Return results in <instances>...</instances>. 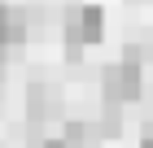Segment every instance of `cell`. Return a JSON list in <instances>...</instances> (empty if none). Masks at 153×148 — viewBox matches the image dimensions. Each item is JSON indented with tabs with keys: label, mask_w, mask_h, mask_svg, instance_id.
<instances>
[{
	"label": "cell",
	"mask_w": 153,
	"mask_h": 148,
	"mask_svg": "<svg viewBox=\"0 0 153 148\" xmlns=\"http://www.w3.org/2000/svg\"><path fill=\"white\" fill-rule=\"evenodd\" d=\"M61 35H66L70 57H79L88 44H101V35H105V9L101 4H70L66 18H61Z\"/></svg>",
	"instance_id": "6da1fadb"
},
{
	"label": "cell",
	"mask_w": 153,
	"mask_h": 148,
	"mask_svg": "<svg viewBox=\"0 0 153 148\" xmlns=\"http://www.w3.org/2000/svg\"><path fill=\"white\" fill-rule=\"evenodd\" d=\"M101 96H105V105H131L140 96V61H127V57L109 61L101 70Z\"/></svg>",
	"instance_id": "7a4b0ae2"
},
{
	"label": "cell",
	"mask_w": 153,
	"mask_h": 148,
	"mask_svg": "<svg viewBox=\"0 0 153 148\" xmlns=\"http://www.w3.org/2000/svg\"><path fill=\"white\" fill-rule=\"evenodd\" d=\"M61 113V96L48 83H31L26 87V118L31 122H44V118H57Z\"/></svg>",
	"instance_id": "3957f363"
},
{
	"label": "cell",
	"mask_w": 153,
	"mask_h": 148,
	"mask_svg": "<svg viewBox=\"0 0 153 148\" xmlns=\"http://www.w3.org/2000/svg\"><path fill=\"white\" fill-rule=\"evenodd\" d=\"M61 139H66V148H96L101 144V135H96L92 122H66L61 126Z\"/></svg>",
	"instance_id": "277c9868"
},
{
	"label": "cell",
	"mask_w": 153,
	"mask_h": 148,
	"mask_svg": "<svg viewBox=\"0 0 153 148\" xmlns=\"http://www.w3.org/2000/svg\"><path fill=\"white\" fill-rule=\"evenodd\" d=\"M35 148H66V139H61V135H48V139H39Z\"/></svg>",
	"instance_id": "5b68a950"
},
{
	"label": "cell",
	"mask_w": 153,
	"mask_h": 148,
	"mask_svg": "<svg viewBox=\"0 0 153 148\" xmlns=\"http://www.w3.org/2000/svg\"><path fill=\"white\" fill-rule=\"evenodd\" d=\"M140 148H153V126H144V135H140Z\"/></svg>",
	"instance_id": "8992f818"
}]
</instances>
